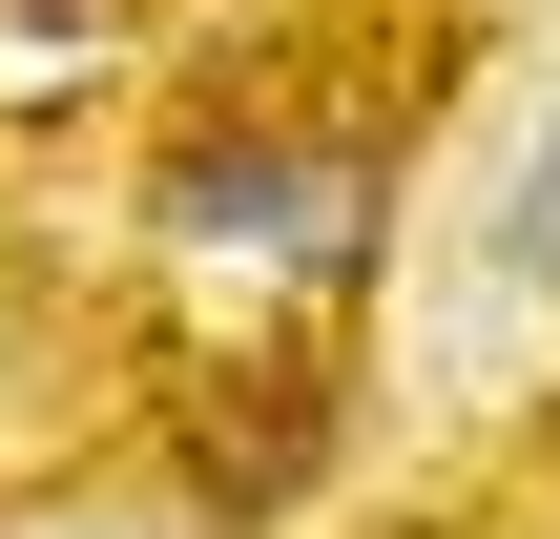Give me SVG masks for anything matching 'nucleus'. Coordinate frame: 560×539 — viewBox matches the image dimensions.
<instances>
[{
  "instance_id": "obj_3",
  "label": "nucleus",
  "mask_w": 560,
  "mask_h": 539,
  "mask_svg": "<svg viewBox=\"0 0 560 539\" xmlns=\"http://www.w3.org/2000/svg\"><path fill=\"white\" fill-rule=\"evenodd\" d=\"M457 249H478L499 312H540V332H560V83L499 104V145H478V187H457Z\"/></svg>"
},
{
  "instance_id": "obj_4",
  "label": "nucleus",
  "mask_w": 560,
  "mask_h": 539,
  "mask_svg": "<svg viewBox=\"0 0 560 539\" xmlns=\"http://www.w3.org/2000/svg\"><path fill=\"white\" fill-rule=\"evenodd\" d=\"M0 312H21V229H0Z\"/></svg>"
},
{
  "instance_id": "obj_1",
  "label": "nucleus",
  "mask_w": 560,
  "mask_h": 539,
  "mask_svg": "<svg viewBox=\"0 0 560 539\" xmlns=\"http://www.w3.org/2000/svg\"><path fill=\"white\" fill-rule=\"evenodd\" d=\"M125 229L145 249H229L270 291H353L374 229H395V166L353 125H187V145H145V208Z\"/></svg>"
},
{
  "instance_id": "obj_2",
  "label": "nucleus",
  "mask_w": 560,
  "mask_h": 539,
  "mask_svg": "<svg viewBox=\"0 0 560 539\" xmlns=\"http://www.w3.org/2000/svg\"><path fill=\"white\" fill-rule=\"evenodd\" d=\"M353 457V353L332 332H229L187 353V499L208 519H312Z\"/></svg>"
}]
</instances>
